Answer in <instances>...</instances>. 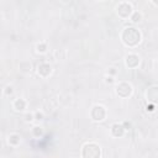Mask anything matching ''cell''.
<instances>
[{
    "mask_svg": "<svg viewBox=\"0 0 158 158\" xmlns=\"http://www.w3.org/2000/svg\"><path fill=\"white\" fill-rule=\"evenodd\" d=\"M121 42L130 48H133L136 46H138L142 41V35L139 32L138 28H136L135 26H127L122 30L121 35H120Z\"/></svg>",
    "mask_w": 158,
    "mask_h": 158,
    "instance_id": "6da1fadb",
    "label": "cell"
},
{
    "mask_svg": "<svg viewBox=\"0 0 158 158\" xmlns=\"http://www.w3.org/2000/svg\"><path fill=\"white\" fill-rule=\"evenodd\" d=\"M80 156L83 158H100L101 157V147L96 142H86L81 147Z\"/></svg>",
    "mask_w": 158,
    "mask_h": 158,
    "instance_id": "7a4b0ae2",
    "label": "cell"
},
{
    "mask_svg": "<svg viewBox=\"0 0 158 158\" xmlns=\"http://www.w3.org/2000/svg\"><path fill=\"white\" fill-rule=\"evenodd\" d=\"M133 11H135V10H133L132 5H131L130 2H127V1H121V2L116 6V14H117V16H118L120 19H122V20L130 19Z\"/></svg>",
    "mask_w": 158,
    "mask_h": 158,
    "instance_id": "3957f363",
    "label": "cell"
},
{
    "mask_svg": "<svg viewBox=\"0 0 158 158\" xmlns=\"http://www.w3.org/2000/svg\"><path fill=\"white\" fill-rule=\"evenodd\" d=\"M115 91H116V95H117L118 98H121V99H127V98H130V96L132 95L133 88H132L131 83H128V81H120V83L116 85Z\"/></svg>",
    "mask_w": 158,
    "mask_h": 158,
    "instance_id": "277c9868",
    "label": "cell"
},
{
    "mask_svg": "<svg viewBox=\"0 0 158 158\" xmlns=\"http://www.w3.org/2000/svg\"><path fill=\"white\" fill-rule=\"evenodd\" d=\"M106 115H107V111H106V107L102 106V105H94L90 110V117L93 121L95 122H101L106 118Z\"/></svg>",
    "mask_w": 158,
    "mask_h": 158,
    "instance_id": "5b68a950",
    "label": "cell"
},
{
    "mask_svg": "<svg viewBox=\"0 0 158 158\" xmlns=\"http://www.w3.org/2000/svg\"><path fill=\"white\" fill-rule=\"evenodd\" d=\"M146 99L149 104L158 105V85H151L146 90Z\"/></svg>",
    "mask_w": 158,
    "mask_h": 158,
    "instance_id": "8992f818",
    "label": "cell"
},
{
    "mask_svg": "<svg viewBox=\"0 0 158 158\" xmlns=\"http://www.w3.org/2000/svg\"><path fill=\"white\" fill-rule=\"evenodd\" d=\"M141 63V58L138 54L136 53H128L126 57H125V64L128 69H135Z\"/></svg>",
    "mask_w": 158,
    "mask_h": 158,
    "instance_id": "52a82bcc",
    "label": "cell"
},
{
    "mask_svg": "<svg viewBox=\"0 0 158 158\" xmlns=\"http://www.w3.org/2000/svg\"><path fill=\"white\" fill-rule=\"evenodd\" d=\"M37 73H38V75H40L41 78L46 79V78H48V77L51 75V73H52V65H51L49 63H46V62L40 63L38 67H37Z\"/></svg>",
    "mask_w": 158,
    "mask_h": 158,
    "instance_id": "ba28073f",
    "label": "cell"
},
{
    "mask_svg": "<svg viewBox=\"0 0 158 158\" xmlns=\"http://www.w3.org/2000/svg\"><path fill=\"white\" fill-rule=\"evenodd\" d=\"M110 131H111V135H112L115 138H120V137H122V136L125 135V132H126L123 125H122V123H118V122L112 123Z\"/></svg>",
    "mask_w": 158,
    "mask_h": 158,
    "instance_id": "9c48e42d",
    "label": "cell"
},
{
    "mask_svg": "<svg viewBox=\"0 0 158 158\" xmlns=\"http://www.w3.org/2000/svg\"><path fill=\"white\" fill-rule=\"evenodd\" d=\"M26 106H27V102H26L25 99L17 98V99H15V100L12 101V109H14L15 111H17V112L23 111V110L26 109Z\"/></svg>",
    "mask_w": 158,
    "mask_h": 158,
    "instance_id": "30bf717a",
    "label": "cell"
},
{
    "mask_svg": "<svg viewBox=\"0 0 158 158\" xmlns=\"http://www.w3.org/2000/svg\"><path fill=\"white\" fill-rule=\"evenodd\" d=\"M7 143H9L10 146H12V147L19 146V144L21 143V136H20L19 133H16V132L10 133V135L7 136Z\"/></svg>",
    "mask_w": 158,
    "mask_h": 158,
    "instance_id": "8fae6325",
    "label": "cell"
},
{
    "mask_svg": "<svg viewBox=\"0 0 158 158\" xmlns=\"http://www.w3.org/2000/svg\"><path fill=\"white\" fill-rule=\"evenodd\" d=\"M19 68H20V72H21V73L27 74V73H31V70H32V64H31V62H28V60H22V62H20Z\"/></svg>",
    "mask_w": 158,
    "mask_h": 158,
    "instance_id": "7c38bea8",
    "label": "cell"
},
{
    "mask_svg": "<svg viewBox=\"0 0 158 158\" xmlns=\"http://www.w3.org/2000/svg\"><path fill=\"white\" fill-rule=\"evenodd\" d=\"M31 133H32V136L35 137V138H41L42 136H43V128L40 126V125H36V126H33L32 127V130H31Z\"/></svg>",
    "mask_w": 158,
    "mask_h": 158,
    "instance_id": "4fadbf2b",
    "label": "cell"
},
{
    "mask_svg": "<svg viewBox=\"0 0 158 158\" xmlns=\"http://www.w3.org/2000/svg\"><path fill=\"white\" fill-rule=\"evenodd\" d=\"M47 49H48V46L46 42H38L36 44V52L40 54H44L47 52Z\"/></svg>",
    "mask_w": 158,
    "mask_h": 158,
    "instance_id": "5bb4252c",
    "label": "cell"
},
{
    "mask_svg": "<svg viewBox=\"0 0 158 158\" xmlns=\"http://www.w3.org/2000/svg\"><path fill=\"white\" fill-rule=\"evenodd\" d=\"M130 20H131L132 23H138L142 20V14L139 11H133L132 15H131V17H130Z\"/></svg>",
    "mask_w": 158,
    "mask_h": 158,
    "instance_id": "9a60e30c",
    "label": "cell"
},
{
    "mask_svg": "<svg viewBox=\"0 0 158 158\" xmlns=\"http://www.w3.org/2000/svg\"><path fill=\"white\" fill-rule=\"evenodd\" d=\"M33 114H35V121H36V122H41V121L44 118V115H43L42 111H36V112H33Z\"/></svg>",
    "mask_w": 158,
    "mask_h": 158,
    "instance_id": "2e32d148",
    "label": "cell"
},
{
    "mask_svg": "<svg viewBox=\"0 0 158 158\" xmlns=\"http://www.w3.org/2000/svg\"><path fill=\"white\" fill-rule=\"evenodd\" d=\"M105 83L106 84H114L115 83V78H114V75H106L105 77Z\"/></svg>",
    "mask_w": 158,
    "mask_h": 158,
    "instance_id": "e0dca14e",
    "label": "cell"
},
{
    "mask_svg": "<svg viewBox=\"0 0 158 158\" xmlns=\"http://www.w3.org/2000/svg\"><path fill=\"white\" fill-rule=\"evenodd\" d=\"M14 93V88L11 86V85H7L6 88H5V90H4V94L6 95V96H9V95H11Z\"/></svg>",
    "mask_w": 158,
    "mask_h": 158,
    "instance_id": "ac0fdd59",
    "label": "cell"
},
{
    "mask_svg": "<svg viewBox=\"0 0 158 158\" xmlns=\"http://www.w3.org/2000/svg\"><path fill=\"white\" fill-rule=\"evenodd\" d=\"M25 120H26L27 122H32V121H35V114H32V112H30V114H26V116H25Z\"/></svg>",
    "mask_w": 158,
    "mask_h": 158,
    "instance_id": "d6986e66",
    "label": "cell"
},
{
    "mask_svg": "<svg viewBox=\"0 0 158 158\" xmlns=\"http://www.w3.org/2000/svg\"><path fill=\"white\" fill-rule=\"evenodd\" d=\"M122 125H123V127H125V130H126V131H130V130H131V123H130V122L123 121V122H122Z\"/></svg>",
    "mask_w": 158,
    "mask_h": 158,
    "instance_id": "ffe728a7",
    "label": "cell"
},
{
    "mask_svg": "<svg viewBox=\"0 0 158 158\" xmlns=\"http://www.w3.org/2000/svg\"><path fill=\"white\" fill-rule=\"evenodd\" d=\"M146 109H147V111H153L154 109H156V105H153V104H147V106H146Z\"/></svg>",
    "mask_w": 158,
    "mask_h": 158,
    "instance_id": "44dd1931",
    "label": "cell"
},
{
    "mask_svg": "<svg viewBox=\"0 0 158 158\" xmlns=\"http://www.w3.org/2000/svg\"><path fill=\"white\" fill-rule=\"evenodd\" d=\"M115 73H116V72H115V69H114V68H110V70H109V74H110V75H114Z\"/></svg>",
    "mask_w": 158,
    "mask_h": 158,
    "instance_id": "7402d4cb",
    "label": "cell"
},
{
    "mask_svg": "<svg viewBox=\"0 0 158 158\" xmlns=\"http://www.w3.org/2000/svg\"><path fill=\"white\" fill-rule=\"evenodd\" d=\"M151 1H152V4H153V5L158 6V0H151Z\"/></svg>",
    "mask_w": 158,
    "mask_h": 158,
    "instance_id": "603a6c76",
    "label": "cell"
},
{
    "mask_svg": "<svg viewBox=\"0 0 158 158\" xmlns=\"http://www.w3.org/2000/svg\"><path fill=\"white\" fill-rule=\"evenodd\" d=\"M96 1H104V0H96Z\"/></svg>",
    "mask_w": 158,
    "mask_h": 158,
    "instance_id": "cb8c5ba5",
    "label": "cell"
}]
</instances>
